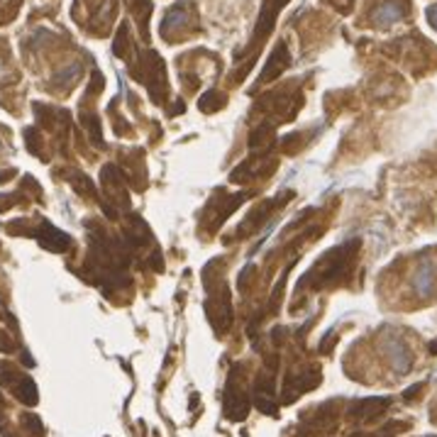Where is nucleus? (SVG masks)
<instances>
[{
  "label": "nucleus",
  "mask_w": 437,
  "mask_h": 437,
  "mask_svg": "<svg viewBox=\"0 0 437 437\" xmlns=\"http://www.w3.org/2000/svg\"><path fill=\"white\" fill-rule=\"evenodd\" d=\"M354 249V244H347V247H338V249H330L315 266L308 271L303 279H300V289H322V286H330L332 281H338L340 274H342V269L349 264V252Z\"/></svg>",
  "instance_id": "obj_1"
},
{
  "label": "nucleus",
  "mask_w": 437,
  "mask_h": 437,
  "mask_svg": "<svg viewBox=\"0 0 437 437\" xmlns=\"http://www.w3.org/2000/svg\"><path fill=\"white\" fill-rule=\"evenodd\" d=\"M284 3H286V0H264V3H262V15H259L257 30H254V37H252V42H249V49H252V52H257V49L262 47L264 42H266L269 32L274 30L276 12L281 10V6H284Z\"/></svg>",
  "instance_id": "obj_3"
},
{
  "label": "nucleus",
  "mask_w": 437,
  "mask_h": 437,
  "mask_svg": "<svg viewBox=\"0 0 437 437\" xmlns=\"http://www.w3.org/2000/svg\"><path fill=\"white\" fill-rule=\"evenodd\" d=\"M435 281H437V269H435V264H432L430 259H425V262L418 264L416 279H413L418 295H430L432 291H435Z\"/></svg>",
  "instance_id": "obj_5"
},
{
  "label": "nucleus",
  "mask_w": 437,
  "mask_h": 437,
  "mask_svg": "<svg viewBox=\"0 0 437 437\" xmlns=\"http://www.w3.org/2000/svg\"><path fill=\"white\" fill-rule=\"evenodd\" d=\"M191 6H174L169 12H166V17H164V27L162 32H166V35H171L174 30H181V27L188 22L191 17Z\"/></svg>",
  "instance_id": "obj_8"
},
{
  "label": "nucleus",
  "mask_w": 437,
  "mask_h": 437,
  "mask_svg": "<svg viewBox=\"0 0 437 437\" xmlns=\"http://www.w3.org/2000/svg\"><path fill=\"white\" fill-rule=\"evenodd\" d=\"M222 413H225L227 420H244L249 413V400L247 394L242 389L235 386V381H227L225 389V400H222Z\"/></svg>",
  "instance_id": "obj_4"
},
{
  "label": "nucleus",
  "mask_w": 437,
  "mask_h": 437,
  "mask_svg": "<svg viewBox=\"0 0 437 437\" xmlns=\"http://www.w3.org/2000/svg\"><path fill=\"white\" fill-rule=\"evenodd\" d=\"M320 384V371L318 369H300V371H291L284 381V403H291L295 400L300 394H306V391L315 389Z\"/></svg>",
  "instance_id": "obj_2"
},
{
  "label": "nucleus",
  "mask_w": 437,
  "mask_h": 437,
  "mask_svg": "<svg viewBox=\"0 0 437 437\" xmlns=\"http://www.w3.org/2000/svg\"><path fill=\"white\" fill-rule=\"evenodd\" d=\"M25 427L32 432V437H42L44 430H42V423H39L37 416H25Z\"/></svg>",
  "instance_id": "obj_11"
},
{
  "label": "nucleus",
  "mask_w": 437,
  "mask_h": 437,
  "mask_svg": "<svg viewBox=\"0 0 437 437\" xmlns=\"http://www.w3.org/2000/svg\"><path fill=\"white\" fill-rule=\"evenodd\" d=\"M222 103H225V98H222L220 93H215V90H211V93H206L203 98H200V110L213 113V110H217Z\"/></svg>",
  "instance_id": "obj_10"
},
{
  "label": "nucleus",
  "mask_w": 437,
  "mask_h": 437,
  "mask_svg": "<svg viewBox=\"0 0 437 437\" xmlns=\"http://www.w3.org/2000/svg\"><path fill=\"white\" fill-rule=\"evenodd\" d=\"M427 20H430V25L437 30V6H432L430 10H427Z\"/></svg>",
  "instance_id": "obj_12"
},
{
  "label": "nucleus",
  "mask_w": 437,
  "mask_h": 437,
  "mask_svg": "<svg viewBox=\"0 0 437 437\" xmlns=\"http://www.w3.org/2000/svg\"><path fill=\"white\" fill-rule=\"evenodd\" d=\"M400 15H403V8H400L396 0H386V3H381V6L376 8L374 20L379 22V25H391V22H396Z\"/></svg>",
  "instance_id": "obj_9"
},
{
  "label": "nucleus",
  "mask_w": 437,
  "mask_h": 437,
  "mask_svg": "<svg viewBox=\"0 0 437 437\" xmlns=\"http://www.w3.org/2000/svg\"><path fill=\"white\" fill-rule=\"evenodd\" d=\"M389 408V400L386 398H369V400H359V403H354L352 411H349V418H354V420H369L371 416H376V413L386 411Z\"/></svg>",
  "instance_id": "obj_7"
},
{
  "label": "nucleus",
  "mask_w": 437,
  "mask_h": 437,
  "mask_svg": "<svg viewBox=\"0 0 437 437\" xmlns=\"http://www.w3.org/2000/svg\"><path fill=\"white\" fill-rule=\"evenodd\" d=\"M286 64H289V49H286L284 44H279V49H276V52L269 57L264 74L259 76V86L266 84V81H271V79H276V76H279L281 71L286 69Z\"/></svg>",
  "instance_id": "obj_6"
}]
</instances>
